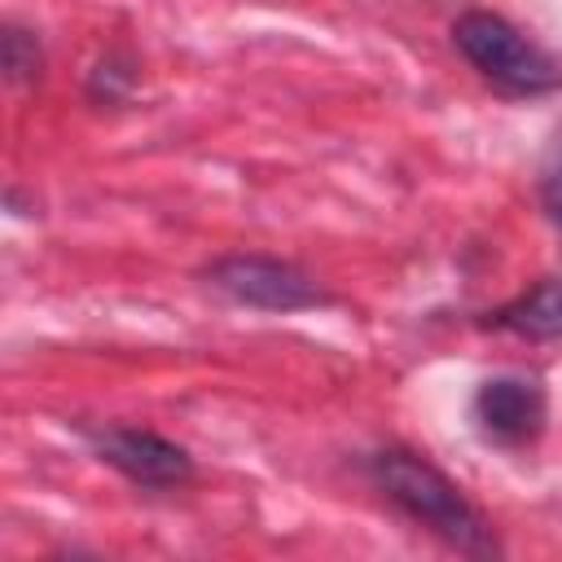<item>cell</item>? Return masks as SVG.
Segmentation results:
<instances>
[{
  "instance_id": "1",
  "label": "cell",
  "mask_w": 562,
  "mask_h": 562,
  "mask_svg": "<svg viewBox=\"0 0 562 562\" xmlns=\"http://www.w3.org/2000/svg\"><path fill=\"white\" fill-rule=\"evenodd\" d=\"M373 479L408 518L426 522L435 536H443L461 553H496L492 527L483 522V514L426 457L404 452V448H386V452L373 457Z\"/></svg>"
},
{
  "instance_id": "2",
  "label": "cell",
  "mask_w": 562,
  "mask_h": 562,
  "mask_svg": "<svg viewBox=\"0 0 562 562\" xmlns=\"http://www.w3.org/2000/svg\"><path fill=\"white\" fill-rule=\"evenodd\" d=\"M452 40L470 57L474 70H483L492 83H501L509 92L536 97V92L562 88V61L496 13H465L452 26Z\"/></svg>"
},
{
  "instance_id": "3",
  "label": "cell",
  "mask_w": 562,
  "mask_h": 562,
  "mask_svg": "<svg viewBox=\"0 0 562 562\" xmlns=\"http://www.w3.org/2000/svg\"><path fill=\"white\" fill-rule=\"evenodd\" d=\"M211 281L233 294L237 303L250 307H268V312H294V307H316L325 303V294L290 263L281 259H263V255H233L220 259L211 268Z\"/></svg>"
},
{
  "instance_id": "4",
  "label": "cell",
  "mask_w": 562,
  "mask_h": 562,
  "mask_svg": "<svg viewBox=\"0 0 562 562\" xmlns=\"http://www.w3.org/2000/svg\"><path fill=\"white\" fill-rule=\"evenodd\" d=\"M101 461H110L119 474H127L140 487H176L193 474V461L184 448H176L162 435L132 430V426H105L92 435Z\"/></svg>"
},
{
  "instance_id": "5",
  "label": "cell",
  "mask_w": 562,
  "mask_h": 562,
  "mask_svg": "<svg viewBox=\"0 0 562 562\" xmlns=\"http://www.w3.org/2000/svg\"><path fill=\"white\" fill-rule=\"evenodd\" d=\"M474 422L496 443H522L544 426V386L536 378H492L474 395Z\"/></svg>"
},
{
  "instance_id": "6",
  "label": "cell",
  "mask_w": 562,
  "mask_h": 562,
  "mask_svg": "<svg viewBox=\"0 0 562 562\" xmlns=\"http://www.w3.org/2000/svg\"><path fill=\"white\" fill-rule=\"evenodd\" d=\"M496 325H505L522 338H558L562 334V281H540L518 303L501 307Z\"/></svg>"
},
{
  "instance_id": "7",
  "label": "cell",
  "mask_w": 562,
  "mask_h": 562,
  "mask_svg": "<svg viewBox=\"0 0 562 562\" xmlns=\"http://www.w3.org/2000/svg\"><path fill=\"white\" fill-rule=\"evenodd\" d=\"M544 193H549V206H553V215H562V162H558V171L544 180Z\"/></svg>"
}]
</instances>
